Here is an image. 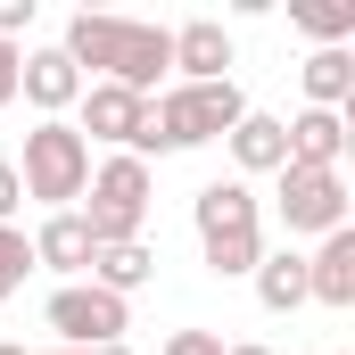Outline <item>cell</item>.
Here are the masks:
<instances>
[{
  "label": "cell",
  "instance_id": "obj_12",
  "mask_svg": "<svg viewBox=\"0 0 355 355\" xmlns=\"http://www.w3.org/2000/svg\"><path fill=\"white\" fill-rule=\"evenodd\" d=\"M174 67H182V83H232V33L215 17L174 25Z\"/></svg>",
  "mask_w": 355,
  "mask_h": 355
},
{
  "label": "cell",
  "instance_id": "obj_6",
  "mask_svg": "<svg viewBox=\"0 0 355 355\" xmlns=\"http://www.w3.org/2000/svg\"><path fill=\"white\" fill-rule=\"evenodd\" d=\"M50 331H58V347H124V331H132V306L124 297H107L99 281H67V289H50Z\"/></svg>",
  "mask_w": 355,
  "mask_h": 355
},
{
  "label": "cell",
  "instance_id": "obj_9",
  "mask_svg": "<svg viewBox=\"0 0 355 355\" xmlns=\"http://www.w3.org/2000/svg\"><path fill=\"white\" fill-rule=\"evenodd\" d=\"M17 99H33L42 116H67L75 99H83V75H75V58L50 42V50H25V67H17Z\"/></svg>",
  "mask_w": 355,
  "mask_h": 355
},
{
  "label": "cell",
  "instance_id": "obj_25",
  "mask_svg": "<svg viewBox=\"0 0 355 355\" xmlns=\"http://www.w3.org/2000/svg\"><path fill=\"white\" fill-rule=\"evenodd\" d=\"M0 355H25V347H8V339H0Z\"/></svg>",
  "mask_w": 355,
  "mask_h": 355
},
{
  "label": "cell",
  "instance_id": "obj_4",
  "mask_svg": "<svg viewBox=\"0 0 355 355\" xmlns=\"http://www.w3.org/2000/svg\"><path fill=\"white\" fill-rule=\"evenodd\" d=\"M83 198H91V207H75V215L91 223V240H99V248H124V240H141V232H149L157 174H149L141 157H124V149H116V157H99V166H91Z\"/></svg>",
  "mask_w": 355,
  "mask_h": 355
},
{
  "label": "cell",
  "instance_id": "obj_3",
  "mask_svg": "<svg viewBox=\"0 0 355 355\" xmlns=\"http://www.w3.org/2000/svg\"><path fill=\"white\" fill-rule=\"evenodd\" d=\"M190 223H198V248H207V272L223 281H248L257 257H265V223H257V190L232 174V182H207L190 198Z\"/></svg>",
  "mask_w": 355,
  "mask_h": 355
},
{
  "label": "cell",
  "instance_id": "obj_13",
  "mask_svg": "<svg viewBox=\"0 0 355 355\" xmlns=\"http://www.w3.org/2000/svg\"><path fill=\"white\" fill-rule=\"evenodd\" d=\"M91 257H99V240H91V223L67 207V215H42V232H33V265L67 272V281H83Z\"/></svg>",
  "mask_w": 355,
  "mask_h": 355
},
{
  "label": "cell",
  "instance_id": "obj_22",
  "mask_svg": "<svg viewBox=\"0 0 355 355\" xmlns=\"http://www.w3.org/2000/svg\"><path fill=\"white\" fill-rule=\"evenodd\" d=\"M17 207H25V190H17V166L0 157V223H17Z\"/></svg>",
  "mask_w": 355,
  "mask_h": 355
},
{
  "label": "cell",
  "instance_id": "obj_11",
  "mask_svg": "<svg viewBox=\"0 0 355 355\" xmlns=\"http://www.w3.org/2000/svg\"><path fill=\"white\" fill-rule=\"evenodd\" d=\"M281 132H289V166L339 174V157H347V116H331V107H306V116H281Z\"/></svg>",
  "mask_w": 355,
  "mask_h": 355
},
{
  "label": "cell",
  "instance_id": "obj_19",
  "mask_svg": "<svg viewBox=\"0 0 355 355\" xmlns=\"http://www.w3.org/2000/svg\"><path fill=\"white\" fill-rule=\"evenodd\" d=\"M25 272H33V240H25L17 223H0V306L25 289Z\"/></svg>",
  "mask_w": 355,
  "mask_h": 355
},
{
  "label": "cell",
  "instance_id": "obj_24",
  "mask_svg": "<svg viewBox=\"0 0 355 355\" xmlns=\"http://www.w3.org/2000/svg\"><path fill=\"white\" fill-rule=\"evenodd\" d=\"M223 355H272V347H257V339H248V347H223Z\"/></svg>",
  "mask_w": 355,
  "mask_h": 355
},
{
  "label": "cell",
  "instance_id": "obj_2",
  "mask_svg": "<svg viewBox=\"0 0 355 355\" xmlns=\"http://www.w3.org/2000/svg\"><path fill=\"white\" fill-rule=\"evenodd\" d=\"M248 116V91L240 83H174L166 99H149V124H141V166H149V149L166 157V149H207V141H223L232 124Z\"/></svg>",
  "mask_w": 355,
  "mask_h": 355
},
{
  "label": "cell",
  "instance_id": "obj_10",
  "mask_svg": "<svg viewBox=\"0 0 355 355\" xmlns=\"http://www.w3.org/2000/svg\"><path fill=\"white\" fill-rule=\"evenodd\" d=\"M306 306H355V223L347 232H322V248L306 257Z\"/></svg>",
  "mask_w": 355,
  "mask_h": 355
},
{
  "label": "cell",
  "instance_id": "obj_8",
  "mask_svg": "<svg viewBox=\"0 0 355 355\" xmlns=\"http://www.w3.org/2000/svg\"><path fill=\"white\" fill-rule=\"evenodd\" d=\"M141 124H149V99L124 83H83V99H75V132L83 141H107V149H141Z\"/></svg>",
  "mask_w": 355,
  "mask_h": 355
},
{
  "label": "cell",
  "instance_id": "obj_7",
  "mask_svg": "<svg viewBox=\"0 0 355 355\" xmlns=\"http://www.w3.org/2000/svg\"><path fill=\"white\" fill-rule=\"evenodd\" d=\"M272 207H281V223H289V240L297 232H347V174H314V166H281L272 174Z\"/></svg>",
  "mask_w": 355,
  "mask_h": 355
},
{
  "label": "cell",
  "instance_id": "obj_16",
  "mask_svg": "<svg viewBox=\"0 0 355 355\" xmlns=\"http://www.w3.org/2000/svg\"><path fill=\"white\" fill-rule=\"evenodd\" d=\"M248 281H257V306H265V314H297V306H306V257H297V248L257 257Z\"/></svg>",
  "mask_w": 355,
  "mask_h": 355
},
{
  "label": "cell",
  "instance_id": "obj_1",
  "mask_svg": "<svg viewBox=\"0 0 355 355\" xmlns=\"http://www.w3.org/2000/svg\"><path fill=\"white\" fill-rule=\"evenodd\" d=\"M58 50L75 58V75H99V83H124L141 91V99H157V75L174 67V25H141V17H91L75 8L67 17V33H58Z\"/></svg>",
  "mask_w": 355,
  "mask_h": 355
},
{
  "label": "cell",
  "instance_id": "obj_17",
  "mask_svg": "<svg viewBox=\"0 0 355 355\" xmlns=\"http://www.w3.org/2000/svg\"><path fill=\"white\" fill-rule=\"evenodd\" d=\"M297 75H306V107H331V116H347V99H355V58H347V50H314Z\"/></svg>",
  "mask_w": 355,
  "mask_h": 355
},
{
  "label": "cell",
  "instance_id": "obj_20",
  "mask_svg": "<svg viewBox=\"0 0 355 355\" xmlns=\"http://www.w3.org/2000/svg\"><path fill=\"white\" fill-rule=\"evenodd\" d=\"M157 355H223V339H215V331H174Z\"/></svg>",
  "mask_w": 355,
  "mask_h": 355
},
{
  "label": "cell",
  "instance_id": "obj_21",
  "mask_svg": "<svg viewBox=\"0 0 355 355\" xmlns=\"http://www.w3.org/2000/svg\"><path fill=\"white\" fill-rule=\"evenodd\" d=\"M25 25H33V0H0V42H17Z\"/></svg>",
  "mask_w": 355,
  "mask_h": 355
},
{
  "label": "cell",
  "instance_id": "obj_15",
  "mask_svg": "<svg viewBox=\"0 0 355 355\" xmlns=\"http://www.w3.org/2000/svg\"><path fill=\"white\" fill-rule=\"evenodd\" d=\"M91 281H99L107 297H132V289H149V281H157V248H149V240L99 248V257H91Z\"/></svg>",
  "mask_w": 355,
  "mask_h": 355
},
{
  "label": "cell",
  "instance_id": "obj_5",
  "mask_svg": "<svg viewBox=\"0 0 355 355\" xmlns=\"http://www.w3.org/2000/svg\"><path fill=\"white\" fill-rule=\"evenodd\" d=\"M91 182V141L67 124V116H42L33 132H25V157H17V190L25 198H42L50 215H67L75 198H83Z\"/></svg>",
  "mask_w": 355,
  "mask_h": 355
},
{
  "label": "cell",
  "instance_id": "obj_18",
  "mask_svg": "<svg viewBox=\"0 0 355 355\" xmlns=\"http://www.w3.org/2000/svg\"><path fill=\"white\" fill-rule=\"evenodd\" d=\"M289 25H297L314 50H347V33H355V0H289Z\"/></svg>",
  "mask_w": 355,
  "mask_h": 355
},
{
  "label": "cell",
  "instance_id": "obj_23",
  "mask_svg": "<svg viewBox=\"0 0 355 355\" xmlns=\"http://www.w3.org/2000/svg\"><path fill=\"white\" fill-rule=\"evenodd\" d=\"M17 67H25V50H17V42H0V107L17 99Z\"/></svg>",
  "mask_w": 355,
  "mask_h": 355
},
{
  "label": "cell",
  "instance_id": "obj_14",
  "mask_svg": "<svg viewBox=\"0 0 355 355\" xmlns=\"http://www.w3.org/2000/svg\"><path fill=\"white\" fill-rule=\"evenodd\" d=\"M223 141H232V166H240V182H248V174H281V166H289V132H281V116H265V107H248V116H240Z\"/></svg>",
  "mask_w": 355,
  "mask_h": 355
}]
</instances>
